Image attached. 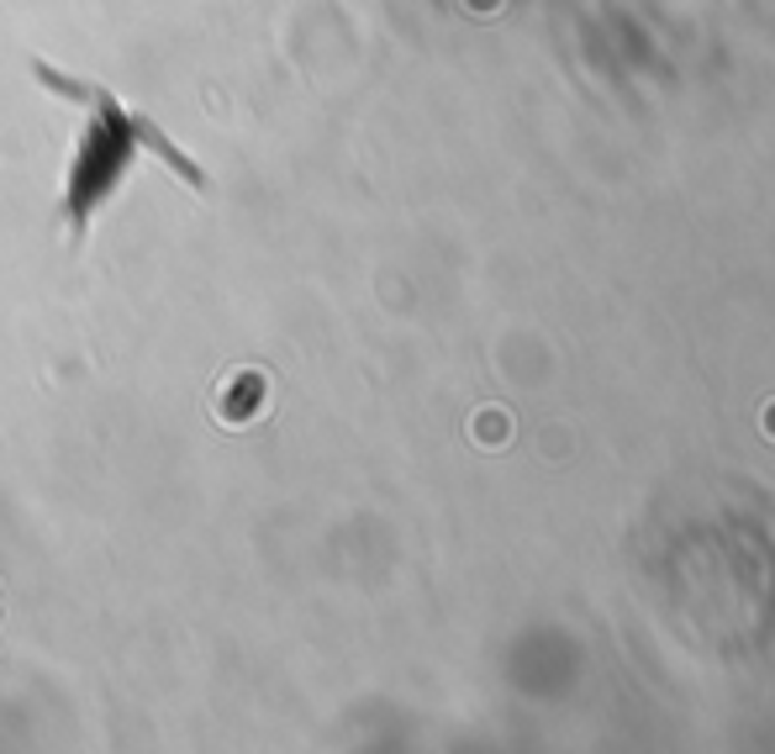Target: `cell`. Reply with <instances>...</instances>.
<instances>
[{
  "mask_svg": "<svg viewBox=\"0 0 775 754\" xmlns=\"http://www.w3.org/2000/svg\"><path fill=\"white\" fill-rule=\"evenodd\" d=\"M32 75H38V85L48 90V96H59V100H69V106H85V111H90V127L80 133L75 169H69V200H63L69 233H75V238H85V227H90V217H96V206L117 190L121 175H127V164L138 159V154L164 159L185 185H196V190L206 185L200 164L190 159L179 143L164 138L159 121H148L143 111H133V106L117 100L106 85L75 80V75H63V69H48L42 59H32Z\"/></svg>",
  "mask_w": 775,
  "mask_h": 754,
  "instance_id": "obj_1",
  "label": "cell"
},
{
  "mask_svg": "<svg viewBox=\"0 0 775 754\" xmlns=\"http://www.w3.org/2000/svg\"><path fill=\"white\" fill-rule=\"evenodd\" d=\"M512 438V418L501 412V407H491V412H480L475 418V443H485V449H501Z\"/></svg>",
  "mask_w": 775,
  "mask_h": 754,
  "instance_id": "obj_2",
  "label": "cell"
},
{
  "mask_svg": "<svg viewBox=\"0 0 775 754\" xmlns=\"http://www.w3.org/2000/svg\"><path fill=\"white\" fill-rule=\"evenodd\" d=\"M765 433H771V443H775V401L765 407Z\"/></svg>",
  "mask_w": 775,
  "mask_h": 754,
  "instance_id": "obj_3",
  "label": "cell"
}]
</instances>
